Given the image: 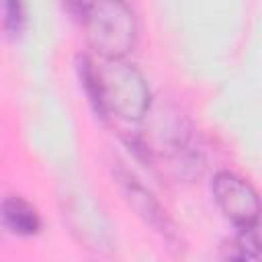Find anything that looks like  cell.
I'll return each instance as SVG.
<instances>
[{"label":"cell","mask_w":262,"mask_h":262,"mask_svg":"<svg viewBox=\"0 0 262 262\" xmlns=\"http://www.w3.org/2000/svg\"><path fill=\"white\" fill-rule=\"evenodd\" d=\"M78 76L94 113L139 123L151 108V90L143 74L127 59H98L78 55Z\"/></svg>","instance_id":"1"},{"label":"cell","mask_w":262,"mask_h":262,"mask_svg":"<svg viewBox=\"0 0 262 262\" xmlns=\"http://www.w3.org/2000/svg\"><path fill=\"white\" fill-rule=\"evenodd\" d=\"M82 23L86 41L100 59H125L137 39L139 23L125 2H76L66 6Z\"/></svg>","instance_id":"2"},{"label":"cell","mask_w":262,"mask_h":262,"mask_svg":"<svg viewBox=\"0 0 262 262\" xmlns=\"http://www.w3.org/2000/svg\"><path fill=\"white\" fill-rule=\"evenodd\" d=\"M111 172L115 178V184L119 186V192L123 194L125 203L135 211V215L154 231L158 233L168 248H182V239L180 233L172 221V217L168 215V211L164 209V205L158 201V196L119 160H115L111 164Z\"/></svg>","instance_id":"3"},{"label":"cell","mask_w":262,"mask_h":262,"mask_svg":"<svg viewBox=\"0 0 262 262\" xmlns=\"http://www.w3.org/2000/svg\"><path fill=\"white\" fill-rule=\"evenodd\" d=\"M211 192L219 211L237 229L256 227L260 217V199L246 178L231 170H219L211 180Z\"/></svg>","instance_id":"4"},{"label":"cell","mask_w":262,"mask_h":262,"mask_svg":"<svg viewBox=\"0 0 262 262\" xmlns=\"http://www.w3.org/2000/svg\"><path fill=\"white\" fill-rule=\"evenodd\" d=\"M0 223L6 231L18 237H33L43 227L37 209L18 194H6L0 201Z\"/></svg>","instance_id":"5"},{"label":"cell","mask_w":262,"mask_h":262,"mask_svg":"<svg viewBox=\"0 0 262 262\" xmlns=\"http://www.w3.org/2000/svg\"><path fill=\"white\" fill-rule=\"evenodd\" d=\"M0 23H2L4 33L10 39H16L25 31V25H27L25 6L20 2H14V0L2 2V6H0Z\"/></svg>","instance_id":"6"}]
</instances>
